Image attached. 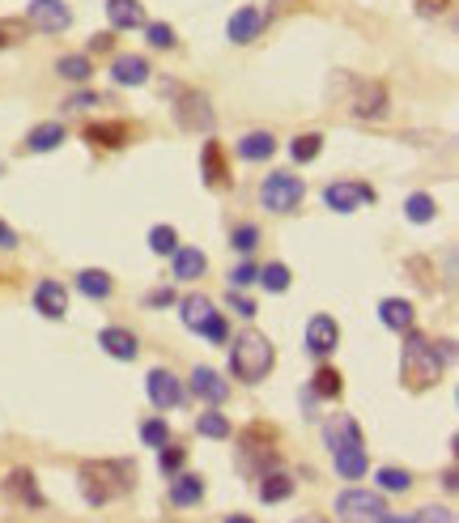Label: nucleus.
Returning a JSON list of instances; mask_svg holds the SVG:
<instances>
[{
	"instance_id": "nucleus-37",
	"label": "nucleus",
	"mask_w": 459,
	"mask_h": 523,
	"mask_svg": "<svg viewBox=\"0 0 459 523\" xmlns=\"http://www.w3.org/2000/svg\"><path fill=\"white\" fill-rule=\"evenodd\" d=\"M319 149H324V136H319V133H302V136H294V145H289L294 162H315V157H319Z\"/></svg>"
},
{
	"instance_id": "nucleus-15",
	"label": "nucleus",
	"mask_w": 459,
	"mask_h": 523,
	"mask_svg": "<svg viewBox=\"0 0 459 523\" xmlns=\"http://www.w3.org/2000/svg\"><path fill=\"white\" fill-rule=\"evenodd\" d=\"M353 119H387V111H391V98H387V90H382L379 81H370V85H362L358 90V98H353Z\"/></svg>"
},
{
	"instance_id": "nucleus-39",
	"label": "nucleus",
	"mask_w": 459,
	"mask_h": 523,
	"mask_svg": "<svg viewBox=\"0 0 459 523\" xmlns=\"http://www.w3.org/2000/svg\"><path fill=\"white\" fill-rule=\"evenodd\" d=\"M196 430H200L205 439H230V417L226 413H200V417H196Z\"/></svg>"
},
{
	"instance_id": "nucleus-44",
	"label": "nucleus",
	"mask_w": 459,
	"mask_h": 523,
	"mask_svg": "<svg viewBox=\"0 0 459 523\" xmlns=\"http://www.w3.org/2000/svg\"><path fill=\"white\" fill-rule=\"evenodd\" d=\"M413 523H455V511L451 506H425L413 515Z\"/></svg>"
},
{
	"instance_id": "nucleus-19",
	"label": "nucleus",
	"mask_w": 459,
	"mask_h": 523,
	"mask_svg": "<svg viewBox=\"0 0 459 523\" xmlns=\"http://www.w3.org/2000/svg\"><path fill=\"white\" fill-rule=\"evenodd\" d=\"M332 464H336V472H341L344 481H358V477H366V468H370V460H366V443L336 447V451H332Z\"/></svg>"
},
{
	"instance_id": "nucleus-20",
	"label": "nucleus",
	"mask_w": 459,
	"mask_h": 523,
	"mask_svg": "<svg viewBox=\"0 0 459 523\" xmlns=\"http://www.w3.org/2000/svg\"><path fill=\"white\" fill-rule=\"evenodd\" d=\"M260 30H264V13H260V9H251V4H247V9H238V13L230 18V26H226V39L243 47V43H251L255 35H260Z\"/></svg>"
},
{
	"instance_id": "nucleus-4",
	"label": "nucleus",
	"mask_w": 459,
	"mask_h": 523,
	"mask_svg": "<svg viewBox=\"0 0 459 523\" xmlns=\"http://www.w3.org/2000/svg\"><path fill=\"white\" fill-rule=\"evenodd\" d=\"M272 439H277V430L264 426V422H255V426L243 430V439H238V468L251 472V477H264L268 468H277Z\"/></svg>"
},
{
	"instance_id": "nucleus-25",
	"label": "nucleus",
	"mask_w": 459,
	"mask_h": 523,
	"mask_svg": "<svg viewBox=\"0 0 459 523\" xmlns=\"http://www.w3.org/2000/svg\"><path fill=\"white\" fill-rule=\"evenodd\" d=\"M205 269H209V255L200 247H179L174 252V281H196V277H205Z\"/></svg>"
},
{
	"instance_id": "nucleus-22",
	"label": "nucleus",
	"mask_w": 459,
	"mask_h": 523,
	"mask_svg": "<svg viewBox=\"0 0 459 523\" xmlns=\"http://www.w3.org/2000/svg\"><path fill=\"white\" fill-rule=\"evenodd\" d=\"M4 494H13L21 506H35V511H43L47 506V498H43V489H38V481H35V472H13L9 481H4Z\"/></svg>"
},
{
	"instance_id": "nucleus-40",
	"label": "nucleus",
	"mask_w": 459,
	"mask_h": 523,
	"mask_svg": "<svg viewBox=\"0 0 459 523\" xmlns=\"http://www.w3.org/2000/svg\"><path fill=\"white\" fill-rule=\"evenodd\" d=\"M145 39H149V47H157V52H171L174 43V26H166V21H145Z\"/></svg>"
},
{
	"instance_id": "nucleus-45",
	"label": "nucleus",
	"mask_w": 459,
	"mask_h": 523,
	"mask_svg": "<svg viewBox=\"0 0 459 523\" xmlns=\"http://www.w3.org/2000/svg\"><path fill=\"white\" fill-rule=\"evenodd\" d=\"M255 277H260V269H255V264H238V269L230 272V290H247Z\"/></svg>"
},
{
	"instance_id": "nucleus-52",
	"label": "nucleus",
	"mask_w": 459,
	"mask_h": 523,
	"mask_svg": "<svg viewBox=\"0 0 459 523\" xmlns=\"http://www.w3.org/2000/svg\"><path fill=\"white\" fill-rule=\"evenodd\" d=\"M13 247H18V234H13V226L0 221V252H13Z\"/></svg>"
},
{
	"instance_id": "nucleus-8",
	"label": "nucleus",
	"mask_w": 459,
	"mask_h": 523,
	"mask_svg": "<svg viewBox=\"0 0 459 523\" xmlns=\"http://www.w3.org/2000/svg\"><path fill=\"white\" fill-rule=\"evenodd\" d=\"M382 511H387V503H382L379 489H344V494H336V519L344 523H370L379 519Z\"/></svg>"
},
{
	"instance_id": "nucleus-2",
	"label": "nucleus",
	"mask_w": 459,
	"mask_h": 523,
	"mask_svg": "<svg viewBox=\"0 0 459 523\" xmlns=\"http://www.w3.org/2000/svg\"><path fill=\"white\" fill-rule=\"evenodd\" d=\"M81 498L90 506H107L111 498H119V494H128L136 481V468L128 464V460H90V464H81Z\"/></svg>"
},
{
	"instance_id": "nucleus-17",
	"label": "nucleus",
	"mask_w": 459,
	"mask_h": 523,
	"mask_svg": "<svg viewBox=\"0 0 459 523\" xmlns=\"http://www.w3.org/2000/svg\"><path fill=\"white\" fill-rule=\"evenodd\" d=\"M111 30H145V4L141 0H107Z\"/></svg>"
},
{
	"instance_id": "nucleus-7",
	"label": "nucleus",
	"mask_w": 459,
	"mask_h": 523,
	"mask_svg": "<svg viewBox=\"0 0 459 523\" xmlns=\"http://www.w3.org/2000/svg\"><path fill=\"white\" fill-rule=\"evenodd\" d=\"M374 200H379V192L370 183H358V179H336V183L324 188V205L332 213H358V209L374 205Z\"/></svg>"
},
{
	"instance_id": "nucleus-32",
	"label": "nucleus",
	"mask_w": 459,
	"mask_h": 523,
	"mask_svg": "<svg viewBox=\"0 0 459 523\" xmlns=\"http://www.w3.org/2000/svg\"><path fill=\"white\" fill-rule=\"evenodd\" d=\"M341 370H332V366H319L315 370V379H310V396L315 400H336L341 396Z\"/></svg>"
},
{
	"instance_id": "nucleus-33",
	"label": "nucleus",
	"mask_w": 459,
	"mask_h": 523,
	"mask_svg": "<svg viewBox=\"0 0 459 523\" xmlns=\"http://www.w3.org/2000/svg\"><path fill=\"white\" fill-rule=\"evenodd\" d=\"M374 481H379V494H408L413 489V472L408 468H379Z\"/></svg>"
},
{
	"instance_id": "nucleus-42",
	"label": "nucleus",
	"mask_w": 459,
	"mask_h": 523,
	"mask_svg": "<svg viewBox=\"0 0 459 523\" xmlns=\"http://www.w3.org/2000/svg\"><path fill=\"white\" fill-rule=\"evenodd\" d=\"M255 243H260V230H255L251 221H243V226H234V230H230V247H234V252L251 255L255 252Z\"/></svg>"
},
{
	"instance_id": "nucleus-51",
	"label": "nucleus",
	"mask_w": 459,
	"mask_h": 523,
	"mask_svg": "<svg viewBox=\"0 0 459 523\" xmlns=\"http://www.w3.org/2000/svg\"><path fill=\"white\" fill-rule=\"evenodd\" d=\"M111 47H115V35L111 30H102V35L90 39V56H102V52H111Z\"/></svg>"
},
{
	"instance_id": "nucleus-28",
	"label": "nucleus",
	"mask_w": 459,
	"mask_h": 523,
	"mask_svg": "<svg viewBox=\"0 0 459 523\" xmlns=\"http://www.w3.org/2000/svg\"><path fill=\"white\" fill-rule=\"evenodd\" d=\"M205 498V481L191 477V472H174L171 477V503L174 506H196Z\"/></svg>"
},
{
	"instance_id": "nucleus-46",
	"label": "nucleus",
	"mask_w": 459,
	"mask_h": 523,
	"mask_svg": "<svg viewBox=\"0 0 459 523\" xmlns=\"http://www.w3.org/2000/svg\"><path fill=\"white\" fill-rule=\"evenodd\" d=\"M64 107H68V111H85V107H107V94H90V90H85V94H73L68 102H64Z\"/></svg>"
},
{
	"instance_id": "nucleus-10",
	"label": "nucleus",
	"mask_w": 459,
	"mask_h": 523,
	"mask_svg": "<svg viewBox=\"0 0 459 523\" xmlns=\"http://www.w3.org/2000/svg\"><path fill=\"white\" fill-rule=\"evenodd\" d=\"M21 21H30V26L43 30V35H60V30L73 26V9H68L64 0H30Z\"/></svg>"
},
{
	"instance_id": "nucleus-21",
	"label": "nucleus",
	"mask_w": 459,
	"mask_h": 523,
	"mask_svg": "<svg viewBox=\"0 0 459 523\" xmlns=\"http://www.w3.org/2000/svg\"><path fill=\"white\" fill-rule=\"evenodd\" d=\"M200 174H205V183H209L213 192L230 188V171H226V162H221V145H217V141H205V154H200Z\"/></svg>"
},
{
	"instance_id": "nucleus-38",
	"label": "nucleus",
	"mask_w": 459,
	"mask_h": 523,
	"mask_svg": "<svg viewBox=\"0 0 459 523\" xmlns=\"http://www.w3.org/2000/svg\"><path fill=\"white\" fill-rule=\"evenodd\" d=\"M149 252L153 255H174L179 252V234H174V226H153L149 230Z\"/></svg>"
},
{
	"instance_id": "nucleus-9",
	"label": "nucleus",
	"mask_w": 459,
	"mask_h": 523,
	"mask_svg": "<svg viewBox=\"0 0 459 523\" xmlns=\"http://www.w3.org/2000/svg\"><path fill=\"white\" fill-rule=\"evenodd\" d=\"M174 119H179V128L183 133H213V107L205 94H196V90H183V94L174 98Z\"/></svg>"
},
{
	"instance_id": "nucleus-13",
	"label": "nucleus",
	"mask_w": 459,
	"mask_h": 523,
	"mask_svg": "<svg viewBox=\"0 0 459 523\" xmlns=\"http://www.w3.org/2000/svg\"><path fill=\"white\" fill-rule=\"evenodd\" d=\"M145 388H149L153 408H179V405H183V383L174 379L171 370H149Z\"/></svg>"
},
{
	"instance_id": "nucleus-27",
	"label": "nucleus",
	"mask_w": 459,
	"mask_h": 523,
	"mask_svg": "<svg viewBox=\"0 0 459 523\" xmlns=\"http://www.w3.org/2000/svg\"><path fill=\"white\" fill-rule=\"evenodd\" d=\"M324 439H327V451H336V447L362 443V430H358V422H353V417L336 413V417H332V422L324 426Z\"/></svg>"
},
{
	"instance_id": "nucleus-48",
	"label": "nucleus",
	"mask_w": 459,
	"mask_h": 523,
	"mask_svg": "<svg viewBox=\"0 0 459 523\" xmlns=\"http://www.w3.org/2000/svg\"><path fill=\"white\" fill-rule=\"evenodd\" d=\"M21 30H26V21H0V47H13Z\"/></svg>"
},
{
	"instance_id": "nucleus-30",
	"label": "nucleus",
	"mask_w": 459,
	"mask_h": 523,
	"mask_svg": "<svg viewBox=\"0 0 459 523\" xmlns=\"http://www.w3.org/2000/svg\"><path fill=\"white\" fill-rule=\"evenodd\" d=\"M76 290L85 294V298H94V302H102V298H111L115 281H111V272L85 269V272H76Z\"/></svg>"
},
{
	"instance_id": "nucleus-34",
	"label": "nucleus",
	"mask_w": 459,
	"mask_h": 523,
	"mask_svg": "<svg viewBox=\"0 0 459 523\" xmlns=\"http://www.w3.org/2000/svg\"><path fill=\"white\" fill-rule=\"evenodd\" d=\"M56 73L64 81H76V85H85L90 81V73H94V64H90V56H60L56 60Z\"/></svg>"
},
{
	"instance_id": "nucleus-56",
	"label": "nucleus",
	"mask_w": 459,
	"mask_h": 523,
	"mask_svg": "<svg viewBox=\"0 0 459 523\" xmlns=\"http://www.w3.org/2000/svg\"><path fill=\"white\" fill-rule=\"evenodd\" d=\"M226 523H251V515H230Z\"/></svg>"
},
{
	"instance_id": "nucleus-6",
	"label": "nucleus",
	"mask_w": 459,
	"mask_h": 523,
	"mask_svg": "<svg viewBox=\"0 0 459 523\" xmlns=\"http://www.w3.org/2000/svg\"><path fill=\"white\" fill-rule=\"evenodd\" d=\"M302 196H306V183L289 171H272L260 183V200H264L268 213H294L302 205Z\"/></svg>"
},
{
	"instance_id": "nucleus-41",
	"label": "nucleus",
	"mask_w": 459,
	"mask_h": 523,
	"mask_svg": "<svg viewBox=\"0 0 459 523\" xmlns=\"http://www.w3.org/2000/svg\"><path fill=\"white\" fill-rule=\"evenodd\" d=\"M183 464H188V451L183 447H157V468L166 472V477H174V472H183Z\"/></svg>"
},
{
	"instance_id": "nucleus-47",
	"label": "nucleus",
	"mask_w": 459,
	"mask_h": 523,
	"mask_svg": "<svg viewBox=\"0 0 459 523\" xmlns=\"http://www.w3.org/2000/svg\"><path fill=\"white\" fill-rule=\"evenodd\" d=\"M226 302H230V310H234V315H243V319H251V315H255V302H251L243 290H230Z\"/></svg>"
},
{
	"instance_id": "nucleus-36",
	"label": "nucleus",
	"mask_w": 459,
	"mask_h": 523,
	"mask_svg": "<svg viewBox=\"0 0 459 523\" xmlns=\"http://www.w3.org/2000/svg\"><path fill=\"white\" fill-rule=\"evenodd\" d=\"M434 213H439V205H434L425 192H417V196H408V200H404V217H408V221H417V226L434 221Z\"/></svg>"
},
{
	"instance_id": "nucleus-49",
	"label": "nucleus",
	"mask_w": 459,
	"mask_h": 523,
	"mask_svg": "<svg viewBox=\"0 0 459 523\" xmlns=\"http://www.w3.org/2000/svg\"><path fill=\"white\" fill-rule=\"evenodd\" d=\"M447 9H451V0H417L421 18H439V13H447Z\"/></svg>"
},
{
	"instance_id": "nucleus-54",
	"label": "nucleus",
	"mask_w": 459,
	"mask_h": 523,
	"mask_svg": "<svg viewBox=\"0 0 459 523\" xmlns=\"http://www.w3.org/2000/svg\"><path fill=\"white\" fill-rule=\"evenodd\" d=\"M374 523H413V515H387V511H382Z\"/></svg>"
},
{
	"instance_id": "nucleus-18",
	"label": "nucleus",
	"mask_w": 459,
	"mask_h": 523,
	"mask_svg": "<svg viewBox=\"0 0 459 523\" xmlns=\"http://www.w3.org/2000/svg\"><path fill=\"white\" fill-rule=\"evenodd\" d=\"M191 391H196L200 400H209V405H221L230 396V383L213 366H196L191 370Z\"/></svg>"
},
{
	"instance_id": "nucleus-12",
	"label": "nucleus",
	"mask_w": 459,
	"mask_h": 523,
	"mask_svg": "<svg viewBox=\"0 0 459 523\" xmlns=\"http://www.w3.org/2000/svg\"><path fill=\"white\" fill-rule=\"evenodd\" d=\"M35 310L43 319H64L68 315V290L60 286L56 277H43L35 286Z\"/></svg>"
},
{
	"instance_id": "nucleus-5",
	"label": "nucleus",
	"mask_w": 459,
	"mask_h": 523,
	"mask_svg": "<svg viewBox=\"0 0 459 523\" xmlns=\"http://www.w3.org/2000/svg\"><path fill=\"white\" fill-rule=\"evenodd\" d=\"M179 310H183V328H188V332H200V336H205V341H213V345H226V341H230L226 315L213 307L205 294H188V298L179 302Z\"/></svg>"
},
{
	"instance_id": "nucleus-16",
	"label": "nucleus",
	"mask_w": 459,
	"mask_h": 523,
	"mask_svg": "<svg viewBox=\"0 0 459 523\" xmlns=\"http://www.w3.org/2000/svg\"><path fill=\"white\" fill-rule=\"evenodd\" d=\"M85 141H90V145H102V149H119V145L133 141V128H128L124 119H98V124L85 128Z\"/></svg>"
},
{
	"instance_id": "nucleus-26",
	"label": "nucleus",
	"mask_w": 459,
	"mask_h": 523,
	"mask_svg": "<svg viewBox=\"0 0 459 523\" xmlns=\"http://www.w3.org/2000/svg\"><path fill=\"white\" fill-rule=\"evenodd\" d=\"M294 498V477L289 472H277V468H268L264 477H260V503H286Z\"/></svg>"
},
{
	"instance_id": "nucleus-35",
	"label": "nucleus",
	"mask_w": 459,
	"mask_h": 523,
	"mask_svg": "<svg viewBox=\"0 0 459 523\" xmlns=\"http://www.w3.org/2000/svg\"><path fill=\"white\" fill-rule=\"evenodd\" d=\"M264 290H272V294H286L289 290V281H294V272H289V264H281V260H272L268 269H260V277H255Z\"/></svg>"
},
{
	"instance_id": "nucleus-3",
	"label": "nucleus",
	"mask_w": 459,
	"mask_h": 523,
	"mask_svg": "<svg viewBox=\"0 0 459 523\" xmlns=\"http://www.w3.org/2000/svg\"><path fill=\"white\" fill-rule=\"evenodd\" d=\"M272 362H277V349H272V341H268L264 332L247 328L243 336H234V345H230V374L238 383L255 388L260 379H268Z\"/></svg>"
},
{
	"instance_id": "nucleus-55",
	"label": "nucleus",
	"mask_w": 459,
	"mask_h": 523,
	"mask_svg": "<svg viewBox=\"0 0 459 523\" xmlns=\"http://www.w3.org/2000/svg\"><path fill=\"white\" fill-rule=\"evenodd\" d=\"M289 4H298V0H277V4H272V13H286ZM302 4H306V0H302Z\"/></svg>"
},
{
	"instance_id": "nucleus-29",
	"label": "nucleus",
	"mask_w": 459,
	"mask_h": 523,
	"mask_svg": "<svg viewBox=\"0 0 459 523\" xmlns=\"http://www.w3.org/2000/svg\"><path fill=\"white\" fill-rule=\"evenodd\" d=\"M60 141H64V124H56V119H47V124H38V128H30V136H26V149L30 154H52Z\"/></svg>"
},
{
	"instance_id": "nucleus-11",
	"label": "nucleus",
	"mask_w": 459,
	"mask_h": 523,
	"mask_svg": "<svg viewBox=\"0 0 459 523\" xmlns=\"http://www.w3.org/2000/svg\"><path fill=\"white\" fill-rule=\"evenodd\" d=\"M336 345H341V324L332 315H310V324H306V349L315 358H327Z\"/></svg>"
},
{
	"instance_id": "nucleus-1",
	"label": "nucleus",
	"mask_w": 459,
	"mask_h": 523,
	"mask_svg": "<svg viewBox=\"0 0 459 523\" xmlns=\"http://www.w3.org/2000/svg\"><path fill=\"white\" fill-rule=\"evenodd\" d=\"M455 353V345L447 341V345H434L430 336H421V332H404V353H400V374H404V388L408 391H430L434 383L442 379V370H447V358Z\"/></svg>"
},
{
	"instance_id": "nucleus-24",
	"label": "nucleus",
	"mask_w": 459,
	"mask_h": 523,
	"mask_svg": "<svg viewBox=\"0 0 459 523\" xmlns=\"http://www.w3.org/2000/svg\"><path fill=\"white\" fill-rule=\"evenodd\" d=\"M111 77H115V85H145V81H149V60L145 56H115Z\"/></svg>"
},
{
	"instance_id": "nucleus-53",
	"label": "nucleus",
	"mask_w": 459,
	"mask_h": 523,
	"mask_svg": "<svg viewBox=\"0 0 459 523\" xmlns=\"http://www.w3.org/2000/svg\"><path fill=\"white\" fill-rule=\"evenodd\" d=\"M442 489H447V494H455V489H459V477H455V468H447V472H442Z\"/></svg>"
},
{
	"instance_id": "nucleus-43",
	"label": "nucleus",
	"mask_w": 459,
	"mask_h": 523,
	"mask_svg": "<svg viewBox=\"0 0 459 523\" xmlns=\"http://www.w3.org/2000/svg\"><path fill=\"white\" fill-rule=\"evenodd\" d=\"M141 439H145V447H166L171 443V426H166L162 417H149V422L141 426Z\"/></svg>"
},
{
	"instance_id": "nucleus-57",
	"label": "nucleus",
	"mask_w": 459,
	"mask_h": 523,
	"mask_svg": "<svg viewBox=\"0 0 459 523\" xmlns=\"http://www.w3.org/2000/svg\"><path fill=\"white\" fill-rule=\"evenodd\" d=\"M298 523H324V519H298Z\"/></svg>"
},
{
	"instance_id": "nucleus-23",
	"label": "nucleus",
	"mask_w": 459,
	"mask_h": 523,
	"mask_svg": "<svg viewBox=\"0 0 459 523\" xmlns=\"http://www.w3.org/2000/svg\"><path fill=\"white\" fill-rule=\"evenodd\" d=\"M379 319H382V328H391V332H408L413 328V319H417V315H413V302H408V298H382L379 302Z\"/></svg>"
},
{
	"instance_id": "nucleus-14",
	"label": "nucleus",
	"mask_w": 459,
	"mask_h": 523,
	"mask_svg": "<svg viewBox=\"0 0 459 523\" xmlns=\"http://www.w3.org/2000/svg\"><path fill=\"white\" fill-rule=\"evenodd\" d=\"M98 349L107 353V358H115V362H133L136 353H141V341H136V332L128 328H102L98 332Z\"/></svg>"
},
{
	"instance_id": "nucleus-50",
	"label": "nucleus",
	"mask_w": 459,
	"mask_h": 523,
	"mask_svg": "<svg viewBox=\"0 0 459 523\" xmlns=\"http://www.w3.org/2000/svg\"><path fill=\"white\" fill-rule=\"evenodd\" d=\"M171 302H174V290H166V286H162V290H153L149 298H145V307H153V310L171 307Z\"/></svg>"
},
{
	"instance_id": "nucleus-31",
	"label": "nucleus",
	"mask_w": 459,
	"mask_h": 523,
	"mask_svg": "<svg viewBox=\"0 0 459 523\" xmlns=\"http://www.w3.org/2000/svg\"><path fill=\"white\" fill-rule=\"evenodd\" d=\"M272 154H277L272 133H247L243 141H238V157H243V162H268Z\"/></svg>"
}]
</instances>
